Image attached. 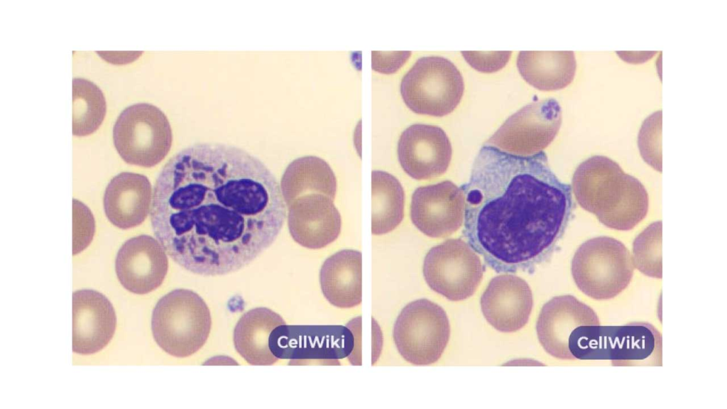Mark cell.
<instances>
[{
    "mask_svg": "<svg viewBox=\"0 0 727 409\" xmlns=\"http://www.w3.org/2000/svg\"><path fill=\"white\" fill-rule=\"evenodd\" d=\"M393 337L398 352L408 362L432 364L439 360L448 344L449 319L439 305L425 298L416 300L401 310Z\"/></svg>",
    "mask_w": 727,
    "mask_h": 409,
    "instance_id": "obj_8",
    "label": "cell"
},
{
    "mask_svg": "<svg viewBox=\"0 0 727 409\" xmlns=\"http://www.w3.org/2000/svg\"><path fill=\"white\" fill-rule=\"evenodd\" d=\"M634 266L643 274L656 278L662 277V222L650 224L633 244Z\"/></svg>",
    "mask_w": 727,
    "mask_h": 409,
    "instance_id": "obj_27",
    "label": "cell"
},
{
    "mask_svg": "<svg viewBox=\"0 0 727 409\" xmlns=\"http://www.w3.org/2000/svg\"><path fill=\"white\" fill-rule=\"evenodd\" d=\"M578 204L607 227L627 231L646 216L649 199L643 185L604 156L583 161L572 178Z\"/></svg>",
    "mask_w": 727,
    "mask_h": 409,
    "instance_id": "obj_3",
    "label": "cell"
},
{
    "mask_svg": "<svg viewBox=\"0 0 727 409\" xmlns=\"http://www.w3.org/2000/svg\"><path fill=\"white\" fill-rule=\"evenodd\" d=\"M116 317L102 293L89 289L72 293V351L91 354L104 348L114 336Z\"/></svg>",
    "mask_w": 727,
    "mask_h": 409,
    "instance_id": "obj_17",
    "label": "cell"
},
{
    "mask_svg": "<svg viewBox=\"0 0 727 409\" xmlns=\"http://www.w3.org/2000/svg\"><path fill=\"white\" fill-rule=\"evenodd\" d=\"M268 345L278 359L290 363L315 361L335 364L349 356L355 347L354 336L342 325H288L276 327Z\"/></svg>",
    "mask_w": 727,
    "mask_h": 409,
    "instance_id": "obj_9",
    "label": "cell"
},
{
    "mask_svg": "<svg viewBox=\"0 0 727 409\" xmlns=\"http://www.w3.org/2000/svg\"><path fill=\"white\" fill-rule=\"evenodd\" d=\"M481 308L486 321L502 332H514L528 322L533 299L529 285L513 274L494 277L481 298Z\"/></svg>",
    "mask_w": 727,
    "mask_h": 409,
    "instance_id": "obj_18",
    "label": "cell"
},
{
    "mask_svg": "<svg viewBox=\"0 0 727 409\" xmlns=\"http://www.w3.org/2000/svg\"><path fill=\"white\" fill-rule=\"evenodd\" d=\"M106 100L94 83L83 78L72 80V134L88 136L98 129L106 114Z\"/></svg>",
    "mask_w": 727,
    "mask_h": 409,
    "instance_id": "obj_26",
    "label": "cell"
},
{
    "mask_svg": "<svg viewBox=\"0 0 727 409\" xmlns=\"http://www.w3.org/2000/svg\"><path fill=\"white\" fill-rule=\"evenodd\" d=\"M485 270L476 251L461 239H448L430 249L422 268L428 286L451 301L471 297Z\"/></svg>",
    "mask_w": 727,
    "mask_h": 409,
    "instance_id": "obj_10",
    "label": "cell"
},
{
    "mask_svg": "<svg viewBox=\"0 0 727 409\" xmlns=\"http://www.w3.org/2000/svg\"><path fill=\"white\" fill-rule=\"evenodd\" d=\"M151 185L143 175L124 172L113 178L104 195V209L109 222L127 229L141 224L148 216Z\"/></svg>",
    "mask_w": 727,
    "mask_h": 409,
    "instance_id": "obj_20",
    "label": "cell"
},
{
    "mask_svg": "<svg viewBox=\"0 0 727 409\" xmlns=\"http://www.w3.org/2000/svg\"><path fill=\"white\" fill-rule=\"evenodd\" d=\"M634 263L620 241L598 236L583 243L572 261V274L578 288L595 300L615 298L631 281Z\"/></svg>",
    "mask_w": 727,
    "mask_h": 409,
    "instance_id": "obj_5",
    "label": "cell"
},
{
    "mask_svg": "<svg viewBox=\"0 0 727 409\" xmlns=\"http://www.w3.org/2000/svg\"><path fill=\"white\" fill-rule=\"evenodd\" d=\"M285 324L283 317L267 307H256L245 312L234 330L237 352L251 365L269 366L278 361L268 345L269 336L278 326Z\"/></svg>",
    "mask_w": 727,
    "mask_h": 409,
    "instance_id": "obj_22",
    "label": "cell"
},
{
    "mask_svg": "<svg viewBox=\"0 0 727 409\" xmlns=\"http://www.w3.org/2000/svg\"><path fill=\"white\" fill-rule=\"evenodd\" d=\"M280 189L288 207L297 198L311 193L322 194L334 200L337 180L325 160L307 156L298 158L288 165L281 178Z\"/></svg>",
    "mask_w": 727,
    "mask_h": 409,
    "instance_id": "obj_24",
    "label": "cell"
},
{
    "mask_svg": "<svg viewBox=\"0 0 727 409\" xmlns=\"http://www.w3.org/2000/svg\"><path fill=\"white\" fill-rule=\"evenodd\" d=\"M596 312L569 295L556 296L541 309L537 324L538 339L552 356L572 360L570 349L581 337L586 325H599Z\"/></svg>",
    "mask_w": 727,
    "mask_h": 409,
    "instance_id": "obj_12",
    "label": "cell"
},
{
    "mask_svg": "<svg viewBox=\"0 0 727 409\" xmlns=\"http://www.w3.org/2000/svg\"><path fill=\"white\" fill-rule=\"evenodd\" d=\"M212 327L204 300L188 289H175L162 297L152 313L151 329L158 345L170 355L185 358L205 344Z\"/></svg>",
    "mask_w": 727,
    "mask_h": 409,
    "instance_id": "obj_4",
    "label": "cell"
},
{
    "mask_svg": "<svg viewBox=\"0 0 727 409\" xmlns=\"http://www.w3.org/2000/svg\"><path fill=\"white\" fill-rule=\"evenodd\" d=\"M397 151L403 170L417 180L444 173L452 154L451 143L443 129L425 124L405 129L398 140Z\"/></svg>",
    "mask_w": 727,
    "mask_h": 409,
    "instance_id": "obj_15",
    "label": "cell"
},
{
    "mask_svg": "<svg viewBox=\"0 0 727 409\" xmlns=\"http://www.w3.org/2000/svg\"><path fill=\"white\" fill-rule=\"evenodd\" d=\"M113 140L125 162L151 168L168 155L173 134L168 118L158 107L137 103L126 107L118 116Z\"/></svg>",
    "mask_w": 727,
    "mask_h": 409,
    "instance_id": "obj_6",
    "label": "cell"
},
{
    "mask_svg": "<svg viewBox=\"0 0 727 409\" xmlns=\"http://www.w3.org/2000/svg\"><path fill=\"white\" fill-rule=\"evenodd\" d=\"M464 89L461 72L438 55L419 58L403 77L400 93L406 105L420 114L443 116L460 102Z\"/></svg>",
    "mask_w": 727,
    "mask_h": 409,
    "instance_id": "obj_7",
    "label": "cell"
},
{
    "mask_svg": "<svg viewBox=\"0 0 727 409\" xmlns=\"http://www.w3.org/2000/svg\"><path fill=\"white\" fill-rule=\"evenodd\" d=\"M168 269V260L160 243L149 235L127 240L115 261L117 278L129 291L144 295L158 288Z\"/></svg>",
    "mask_w": 727,
    "mask_h": 409,
    "instance_id": "obj_16",
    "label": "cell"
},
{
    "mask_svg": "<svg viewBox=\"0 0 727 409\" xmlns=\"http://www.w3.org/2000/svg\"><path fill=\"white\" fill-rule=\"evenodd\" d=\"M289 231L300 246L324 248L335 241L341 229V215L329 197L311 193L297 198L288 207Z\"/></svg>",
    "mask_w": 727,
    "mask_h": 409,
    "instance_id": "obj_19",
    "label": "cell"
},
{
    "mask_svg": "<svg viewBox=\"0 0 727 409\" xmlns=\"http://www.w3.org/2000/svg\"><path fill=\"white\" fill-rule=\"evenodd\" d=\"M107 57L109 58V59H107L106 60H111V59H112V58H115V59H116L117 60L116 61V62H115V63H117V62H118V61H119V57H116V56H114V57H111V56H109V55H108ZM120 58H121V59H123V60H124L125 61V62H128V61H127V60H126V59H128V60H131V58H130V56H129V57H125V56H124V57H120Z\"/></svg>",
    "mask_w": 727,
    "mask_h": 409,
    "instance_id": "obj_31",
    "label": "cell"
},
{
    "mask_svg": "<svg viewBox=\"0 0 727 409\" xmlns=\"http://www.w3.org/2000/svg\"><path fill=\"white\" fill-rule=\"evenodd\" d=\"M405 193L398 180L382 170L371 173V232L387 234L395 229L404 216Z\"/></svg>",
    "mask_w": 727,
    "mask_h": 409,
    "instance_id": "obj_25",
    "label": "cell"
},
{
    "mask_svg": "<svg viewBox=\"0 0 727 409\" xmlns=\"http://www.w3.org/2000/svg\"><path fill=\"white\" fill-rule=\"evenodd\" d=\"M153 233L168 256L201 276L239 271L268 249L285 218L280 186L237 147L197 143L173 156L152 198Z\"/></svg>",
    "mask_w": 727,
    "mask_h": 409,
    "instance_id": "obj_1",
    "label": "cell"
},
{
    "mask_svg": "<svg viewBox=\"0 0 727 409\" xmlns=\"http://www.w3.org/2000/svg\"><path fill=\"white\" fill-rule=\"evenodd\" d=\"M662 111L652 114L643 122L638 134V147L643 160L662 172Z\"/></svg>",
    "mask_w": 727,
    "mask_h": 409,
    "instance_id": "obj_28",
    "label": "cell"
},
{
    "mask_svg": "<svg viewBox=\"0 0 727 409\" xmlns=\"http://www.w3.org/2000/svg\"><path fill=\"white\" fill-rule=\"evenodd\" d=\"M94 232V220L91 212L82 203L73 200V255L89 244Z\"/></svg>",
    "mask_w": 727,
    "mask_h": 409,
    "instance_id": "obj_29",
    "label": "cell"
},
{
    "mask_svg": "<svg viewBox=\"0 0 727 409\" xmlns=\"http://www.w3.org/2000/svg\"><path fill=\"white\" fill-rule=\"evenodd\" d=\"M361 253L356 250L339 251L324 261L319 283L329 303L339 308H351L361 302Z\"/></svg>",
    "mask_w": 727,
    "mask_h": 409,
    "instance_id": "obj_21",
    "label": "cell"
},
{
    "mask_svg": "<svg viewBox=\"0 0 727 409\" xmlns=\"http://www.w3.org/2000/svg\"><path fill=\"white\" fill-rule=\"evenodd\" d=\"M517 67L530 85L551 91L564 88L572 82L576 62L573 51H521Z\"/></svg>",
    "mask_w": 727,
    "mask_h": 409,
    "instance_id": "obj_23",
    "label": "cell"
},
{
    "mask_svg": "<svg viewBox=\"0 0 727 409\" xmlns=\"http://www.w3.org/2000/svg\"><path fill=\"white\" fill-rule=\"evenodd\" d=\"M461 188L462 234L496 273L533 272L550 260L574 207L572 187L557 177L543 151L520 156L484 145Z\"/></svg>",
    "mask_w": 727,
    "mask_h": 409,
    "instance_id": "obj_2",
    "label": "cell"
},
{
    "mask_svg": "<svg viewBox=\"0 0 727 409\" xmlns=\"http://www.w3.org/2000/svg\"><path fill=\"white\" fill-rule=\"evenodd\" d=\"M465 60L476 70L491 72L503 67L509 60L511 52H461Z\"/></svg>",
    "mask_w": 727,
    "mask_h": 409,
    "instance_id": "obj_30",
    "label": "cell"
},
{
    "mask_svg": "<svg viewBox=\"0 0 727 409\" xmlns=\"http://www.w3.org/2000/svg\"><path fill=\"white\" fill-rule=\"evenodd\" d=\"M465 204L463 190L449 180L421 186L412 195L410 219L426 236L447 237L461 227Z\"/></svg>",
    "mask_w": 727,
    "mask_h": 409,
    "instance_id": "obj_14",
    "label": "cell"
},
{
    "mask_svg": "<svg viewBox=\"0 0 727 409\" xmlns=\"http://www.w3.org/2000/svg\"><path fill=\"white\" fill-rule=\"evenodd\" d=\"M662 338L647 323L622 326H598L590 360H610L615 366L650 364L661 366Z\"/></svg>",
    "mask_w": 727,
    "mask_h": 409,
    "instance_id": "obj_13",
    "label": "cell"
},
{
    "mask_svg": "<svg viewBox=\"0 0 727 409\" xmlns=\"http://www.w3.org/2000/svg\"><path fill=\"white\" fill-rule=\"evenodd\" d=\"M562 123V109L554 99L527 104L508 117L485 145L520 156L537 154L548 146Z\"/></svg>",
    "mask_w": 727,
    "mask_h": 409,
    "instance_id": "obj_11",
    "label": "cell"
}]
</instances>
